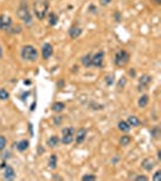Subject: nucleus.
<instances>
[{"mask_svg": "<svg viewBox=\"0 0 161 181\" xmlns=\"http://www.w3.org/2000/svg\"><path fill=\"white\" fill-rule=\"evenodd\" d=\"M49 11V2L47 0H38L34 3V14L38 20H44Z\"/></svg>", "mask_w": 161, "mask_h": 181, "instance_id": "obj_1", "label": "nucleus"}, {"mask_svg": "<svg viewBox=\"0 0 161 181\" xmlns=\"http://www.w3.org/2000/svg\"><path fill=\"white\" fill-rule=\"evenodd\" d=\"M21 56L24 60H28V62H35L38 59V51L34 46L32 45H26L23 46L22 51H21Z\"/></svg>", "mask_w": 161, "mask_h": 181, "instance_id": "obj_2", "label": "nucleus"}, {"mask_svg": "<svg viewBox=\"0 0 161 181\" xmlns=\"http://www.w3.org/2000/svg\"><path fill=\"white\" fill-rule=\"evenodd\" d=\"M17 16H18V18L22 20L26 24H30V23L33 22L32 15H30V12H29V10H28V6H27V2H24V0L22 2L21 6H20V9H18V11H17Z\"/></svg>", "mask_w": 161, "mask_h": 181, "instance_id": "obj_3", "label": "nucleus"}, {"mask_svg": "<svg viewBox=\"0 0 161 181\" xmlns=\"http://www.w3.org/2000/svg\"><path fill=\"white\" fill-rule=\"evenodd\" d=\"M130 62V54L125 50H120L116 52L114 57V63L116 66H125Z\"/></svg>", "mask_w": 161, "mask_h": 181, "instance_id": "obj_4", "label": "nucleus"}, {"mask_svg": "<svg viewBox=\"0 0 161 181\" xmlns=\"http://www.w3.org/2000/svg\"><path fill=\"white\" fill-rule=\"evenodd\" d=\"M62 143L64 145H69L74 141V134H75V129L73 127H67L62 130Z\"/></svg>", "mask_w": 161, "mask_h": 181, "instance_id": "obj_5", "label": "nucleus"}, {"mask_svg": "<svg viewBox=\"0 0 161 181\" xmlns=\"http://www.w3.org/2000/svg\"><path fill=\"white\" fill-rule=\"evenodd\" d=\"M103 62H104V52H103V51H98L97 53L92 54V58H91V66L102 68V66H103Z\"/></svg>", "mask_w": 161, "mask_h": 181, "instance_id": "obj_6", "label": "nucleus"}, {"mask_svg": "<svg viewBox=\"0 0 161 181\" xmlns=\"http://www.w3.org/2000/svg\"><path fill=\"white\" fill-rule=\"evenodd\" d=\"M12 24V18L9 15H0V29L2 30H9Z\"/></svg>", "mask_w": 161, "mask_h": 181, "instance_id": "obj_7", "label": "nucleus"}, {"mask_svg": "<svg viewBox=\"0 0 161 181\" xmlns=\"http://www.w3.org/2000/svg\"><path fill=\"white\" fill-rule=\"evenodd\" d=\"M86 134H87V130L85 128H80L77 132H76V135H75V141L77 145L83 144L84 140L86 139Z\"/></svg>", "mask_w": 161, "mask_h": 181, "instance_id": "obj_8", "label": "nucleus"}, {"mask_svg": "<svg viewBox=\"0 0 161 181\" xmlns=\"http://www.w3.org/2000/svg\"><path fill=\"white\" fill-rule=\"evenodd\" d=\"M53 53V48H52V45L51 44H45L43 46V51H41V54H43V58L44 59H49Z\"/></svg>", "mask_w": 161, "mask_h": 181, "instance_id": "obj_9", "label": "nucleus"}, {"mask_svg": "<svg viewBox=\"0 0 161 181\" xmlns=\"http://www.w3.org/2000/svg\"><path fill=\"white\" fill-rule=\"evenodd\" d=\"M154 167H155V161H154L153 158L148 157V158H145V159H143V161H142V168H144L147 171L153 170V169H154Z\"/></svg>", "mask_w": 161, "mask_h": 181, "instance_id": "obj_10", "label": "nucleus"}, {"mask_svg": "<svg viewBox=\"0 0 161 181\" xmlns=\"http://www.w3.org/2000/svg\"><path fill=\"white\" fill-rule=\"evenodd\" d=\"M151 82V76H149V75H143V76H140V78H139V91H142V89H144V88H147V86Z\"/></svg>", "mask_w": 161, "mask_h": 181, "instance_id": "obj_11", "label": "nucleus"}, {"mask_svg": "<svg viewBox=\"0 0 161 181\" xmlns=\"http://www.w3.org/2000/svg\"><path fill=\"white\" fill-rule=\"evenodd\" d=\"M4 177H5L6 180H14V179L16 177V173H15V170H14L12 167H10V165H6V167H5Z\"/></svg>", "mask_w": 161, "mask_h": 181, "instance_id": "obj_12", "label": "nucleus"}, {"mask_svg": "<svg viewBox=\"0 0 161 181\" xmlns=\"http://www.w3.org/2000/svg\"><path fill=\"white\" fill-rule=\"evenodd\" d=\"M81 33H83V29L80 27H71L69 29V36L71 39H77L80 35H81Z\"/></svg>", "mask_w": 161, "mask_h": 181, "instance_id": "obj_13", "label": "nucleus"}, {"mask_svg": "<svg viewBox=\"0 0 161 181\" xmlns=\"http://www.w3.org/2000/svg\"><path fill=\"white\" fill-rule=\"evenodd\" d=\"M15 145H16V147L20 152H23L29 147V141L28 140H21L20 143H16Z\"/></svg>", "mask_w": 161, "mask_h": 181, "instance_id": "obj_14", "label": "nucleus"}, {"mask_svg": "<svg viewBox=\"0 0 161 181\" xmlns=\"http://www.w3.org/2000/svg\"><path fill=\"white\" fill-rule=\"evenodd\" d=\"M149 103V96L148 94H143L139 99H138V106L139 108H145Z\"/></svg>", "mask_w": 161, "mask_h": 181, "instance_id": "obj_15", "label": "nucleus"}, {"mask_svg": "<svg viewBox=\"0 0 161 181\" xmlns=\"http://www.w3.org/2000/svg\"><path fill=\"white\" fill-rule=\"evenodd\" d=\"M91 58H92V53H87L86 56H84V57L81 58V63H83V65H84V66H86V68L91 66Z\"/></svg>", "mask_w": 161, "mask_h": 181, "instance_id": "obj_16", "label": "nucleus"}, {"mask_svg": "<svg viewBox=\"0 0 161 181\" xmlns=\"http://www.w3.org/2000/svg\"><path fill=\"white\" fill-rule=\"evenodd\" d=\"M64 108H65V104L62 103V102H57V103H55V104L52 105V110H53L55 112H62V111L64 110Z\"/></svg>", "mask_w": 161, "mask_h": 181, "instance_id": "obj_17", "label": "nucleus"}, {"mask_svg": "<svg viewBox=\"0 0 161 181\" xmlns=\"http://www.w3.org/2000/svg\"><path fill=\"white\" fill-rule=\"evenodd\" d=\"M127 123H128L131 127H138V126L140 124V121H139V118H137L136 116H130V117L127 118Z\"/></svg>", "mask_w": 161, "mask_h": 181, "instance_id": "obj_18", "label": "nucleus"}, {"mask_svg": "<svg viewBox=\"0 0 161 181\" xmlns=\"http://www.w3.org/2000/svg\"><path fill=\"white\" fill-rule=\"evenodd\" d=\"M118 127H119V129H120L121 132H125V133L131 129V126L127 123V121H120V122L118 123Z\"/></svg>", "mask_w": 161, "mask_h": 181, "instance_id": "obj_19", "label": "nucleus"}, {"mask_svg": "<svg viewBox=\"0 0 161 181\" xmlns=\"http://www.w3.org/2000/svg\"><path fill=\"white\" fill-rule=\"evenodd\" d=\"M49 23H50V26L55 27V26L58 23V16H57L56 14L51 12V14L49 15Z\"/></svg>", "mask_w": 161, "mask_h": 181, "instance_id": "obj_20", "label": "nucleus"}, {"mask_svg": "<svg viewBox=\"0 0 161 181\" xmlns=\"http://www.w3.org/2000/svg\"><path fill=\"white\" fill-rule=\"evenodd\" d=\"M58 143H59V139H58V137H56V135H52V137L47 140V145H49L50 147L57 146V145H58Z\"/></svg>", "mask_w": 161, "mask_h": 181, "instance_id": "obj_21", "label": "nucleus"}, {"mask_svg": "<svg viewBox=\"0 0 161 181\" xmlns=\"http://www.w3.org/2000/svg\"><path fill=\"white\" fill-rule=\"evenodd\" d=\"M49 167L51 169H55L57 167V156L56 155H51L50 159H49Z\"/></svg>", "mask_w": 161, "mask_h": 181, "instance_id": "obj_22", "label": "nucleus"}, {"mask_svg": "<svg viewBox=\"0 0 161 181\" xmlns=\"http://www.w3.org/2000/svg\"><path fill=\"white\" fill-rule=\"evenodd\" d=\"M119 143H120L121 146H127V145L131 143V137H128V135H122V137L120 138Z\"/></svg>", "mask_w": 161, "mask_h": 181, "instance_id": "obj_23", "label": "nucleus"}, {"mask_svg": "<svg viewBox=\"0 0 161 181\" xmlns=\"http://www.w3.org/2000/svg\"><path fill=\"white\" fill-rule=\"evenodd\" d=\"M9 99V92L6 89H0V100H6Z\"/></svg>", "mask_w": 161, "mask_h": 181, "instance_id": "obj_24", "label": "nucleus"}, {"mask_svg": "<svg viewBox=\"0 0 161 181\" xmlns=\"http://www.w3.org/2000/svg\"><path fill=\"white\" fill-rule=\"evenodd\" d=\"M6 143H8V140H6L5 137H0V151H3L5 149Z\"/></svg>", "mask_w": 161, "mask_h": 181, "instance_id": "obj_25", "label": "nucleus"}, {"mask_svg": "<svg viewBox=\"0 0 161 181\" xmlns=\"http://www.w3.org/2000/svg\"><path fill=\"white\" fill-rule=\"evenodd\" d=\"M114 77H115L114 75H107V77H106V82H107V84H108V86H112V84L114 83V80H115Z\"/></svg>", "mask_w": 161, "mask_h": 181, "instance_id": "obj_26", "label": "nucleus"}, {"mask_svg": "<svg viewBox=\"0 0 161 181\" xmlns=\"http://www.w3.org/2000/svg\"><path fill=\"white\" fill-rule=\"evenodd\" d=\"M96 179H97V177H96L93 174H87V175H84V176L81 177V180H83V181H84V180H85V181H86V180H91V181H93V180H96Z\"/></svg>", "mask_w": 161, "mask_h": 181, "instance_id": "obj_27", "label": "nucleus"}, {"mask_svg": "<svg viewBox=\"0 0 161 181\" xmlns=\"http://www.w3.org/2000/svg\"><path fill=\"white\" fill-rule=\"evenodd\" d=\"M150 134H151V135H153L154 138H157V137L160 135V132H159V128H157V127H155L154 129H151V130H150Z\"/></svg>", "mask_w": 161, "mask_h": 181, "instance_id": "obj_28", "label": "nucleus"}, {"mask_svg": "<svg viewBox=\"0 0 161 181\" xmlns=\"http://www.w3.org/2000/svg\"><path fill=\"white\" fill-rule=\"evenodd\" d=\"M160 179H161V171L157 170V171L154 174V176H153V180H154V181H159Z\"/></svg>", "mask_w": 161, "mask_h": 181, "instance_id": "obj_29", "label": "nucleus"}, {"mask_svg": "<svg viewBox=\"0 0 161 181\" xmlns=\"http://www.w3.org/2000/svg\"><path fill=\"white\" fill-rule=\"evenodd\" d=\"M126 84V78L125 77H122V78H120V81H119V84H118V87L119 88H124V86Z\"/></svg>", "mask_w": 161, "mask_h": 181, "instance_id": "obj_30", "label": "nucleus"}, {"mask_svg": "<svg viewBox=\"0 0 161 181\" xmlns=\"http://www.w3.org/2000/svg\"><path fill=\"white\" fill-rule=\"evenodd\" d=\"M136 181H148V177L144 176V175H138L136 177Z\"/></svg>", "mask_w": 161, "mask_h": 181, "instance_id": "obj_31", "label": "nucleus"}, {"mask_svg": "<svg viewBox=\"0 0 161 181\" xmlns=\"http://www.w3.org/2000/svg\"><path fill=\"white\" fill-rule=\"evenodd\" d=\"M90 12H97V8L95 6V5H90Z\"/></svg>", "mask_w": 161, "mask_h": 181, "instance_id": "obj_32", "label": "nucleus"}, {"mask_svg": "<svg viewBox=\"0 0 161 181\" xmlns=\"http://www.w3.org/2000/svg\"><path fill=\"white\" fill-rule=\"evenodd\" d=\"M110 3H112V0H101V4L102 5H108Z\"/></svg>", "mask_w": 161, "mask_h": 181, "instance_id": "obj_33", "label": "nucleus"}, {"mask_svg": "<svg viewBox=\"0 0 161 181\" xmlns=\"http://www.w3.org/2000/svg\"><path fill=\"white\" fill-rule=\"evenodd\" d=\"M63 86H64V81H63V80H61V81H58V87H59V88H62Z\"/></svg>", "mask_w": 161, "mask_h": 181, "instance_id": "obj_34", "label": "nucleus"}, {"mask_svg": "<svg viewBox=\"0 0 161 181\" xmlns=\"http://www.w3.org/2000/svg\"><path fill=\"white\" fill-rule=\"evenodd\" d=\"M114 16H115V18H116V21L119 22V21H120V14H119V12H115V15H114Z\"/></svg>", "mask_w": 161, "mask_h": 181, "instance_id": "obj_35", "label": "nucleus"}, {"mask_svg": "<svg viewBox=\"0 0 161 181\" xmlns=\"http://www.w3.org/2000/svg\"><path fill=\"white\" fill-rule=\"evenodd\" d=\"M154 2H155L157 5H160V4H161V0H154Z\"/></svg>", "mask_w": 161, "mask_h": 181, "instance_id": "obj_36", "label": "nucleus"}, {"mask_svg": "<svg viewBox=\"0 0 161 181\" xmlns=\"http://www.w3.org/2000/svg\"><path fill=\"white\" fill-rule=\"evenodd\" d=\"M2 54H3V51H2V46H0V57H2Z\"/></svg>", "mask_w": 161, "mask_h": 181, "instance_id": "obj_37", "label": "nucleus"}]
</instances>
